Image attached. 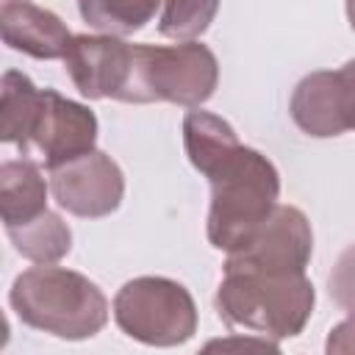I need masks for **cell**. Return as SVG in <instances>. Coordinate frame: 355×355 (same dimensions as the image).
Segmentation results:
<instances>
[{
	"label": "cell",
	"instance_id": "cell-1",
	"mask_svg": "<svg viewBox=\"0 0 355 355\" xmlns=\"http://www.w3.org/2000/svg\"><path fill=\"white\" fill-rule=\"evenodd\" d=\"M316 291L305 272L225 269L214 305L219 319L239 333L272 341L294 338L313 313Z\"/></svg>",
	"mask_w": 355,
	"mask_h": 355
},
{
	"label": "cell",
	"instance_id": "cell-2",
	"mask_svg": "<svg viewBox=\"0 0 355 355\" xmlns=\"http://www.w3.org/2000/svg\"><path fill=\"white\" fill-rule=\"evenodd\" d=\"M202 178L211 183V208L205 225L208 241L216 250L233 252L275 211L280 175L263 153L239 144Z\"/></svg>",
	"mask_w": 355,
	"mask_h": 355
},
{
	"label": "cell",
	"instance_id": "cell-3",
	"mask_svg": "<svg viewBox=\"0 0 355 355\" xmlns=\"http://www.w3.org/2000/svg\"><path fill=\"white\" fill-rule=\"evenodd\" d=\"M8 302L28 327L67 341L92 338L108 322V300L100 286L80 272L53 263L17 275Z\"/></svg>",
	"mask_w": 355,
	"mask_h": 355
},
{
	"label": "cell",
	"instance_id": "cell-4",
	"mask_svg": "<svg viewBox=\"0 0 355 355\" xmlns=\"http://www.w3.org/2000/svg\"><path fill=\"white\" fill-rule=\"evenodd\" d=\"M219 83V61L202 42L133 44L122 103H175L200 108Z\"/></svg>",
	"mask_w": 355,
	"mask_h": 355
},
{
	"label": "cell",
	"instance_id": "cell-5",
	"mask_svg": "<svg viewBox=\"0 0 355 355\" xmlns=\"http://www.w3.org/2000/svg\"><path fill=\"white\" fill-rule=\"evenodd\" d=\"M119 330L147 347H178L197 333V305L178 280L141 275L128 280L114 297Z\"/></svg>",
	"mask_w": 355,
	"mask_h": 355
},
{
	"label": "cell",
	"instance_id": "cell-6",
	"mask_svg": "<svg viewBox=\"0 0 355 355\" xmlns=\"http://www.w3.org/2000/svg\"><path fill=\"white\" fill-rule=\"evenodd\" d=\"M97 144V116L89 105L61 97L55 89L42 92V105L31 136L19 150L47 172L92 153Z\"/></svg>",
	"mask_w": 355,
	"mask_h": 355
},
{
	"label": "cell",
	"instance_id": "cell-7",
	"mask_svg": "<svg viewBox=\"0 0 355 355\" xmlns=\"http://www.w3.org/2000/svg\"><path fill=\"white\" fill-rule=\"evenodd\" d=\"M288 114L294 125L313 139L355 130V58L338 69L305 75L291 92Z\"/></svg>",
	"mask_w": 355,
	"mask_h": 355
},
{
	"label": "cell",
	"instance_id": "cell-8",
	"mask_svg": "<svg viewBox=\"0 0 355 355\" xmlns=\"http://www.w3.org/2000/svg\"><path fill=\"white\" fill-rule=\"evenodd\" d=\"M313 255V230L297 205H275L266 222L233 252L225 269H266V272H305Z\"/></svg>",
	"mask_w": 355,
	"mask_h": 355
},
{
	"label": "cell",
	"instance_id": "cell-9",
	"mask_svg": "<svg viewBox=\"0 0 355 355\" xmlns=\"http://www.w3.org/2000/svg\"><path fill=\"white\" fill-rule=\"evenodd\" d=\"M53 200L80 219H100L119 208L125 197V175L103 150H92L75 161L50 169Z\"/></svg>",
	"mask_w": 355,
	"mask_h": 355
},
{
	"label": "cell",
	"instance_id": "cell-10",
	"mask_svg": "<svg viewBox=\"0 0 355 355\" xmlns=\"http://www.w3.org/2000/svg\"><path fill=\"white\" fill-rule=\"evenodd\" d=\"M133 64V44L108 33H78L67 44L64 67L89 100H122Z\"/></svg>",
	"mask_w": 355,
	"mask_h": 355
},
{
	"label": "cell",
	"instance_id": "cell-11",
	"mask_svg": "<svg viewBox=\"0 0 355 355\" xmlns=\"http://www.w3.org/2000/svg\"><path fill=\"white\" fill-rule=\"evenodd\" d=\"M0 31L11 50L44 61L64 58L67 44L72 42V33L61 17L31 0H3Z\"/></svg>",
	"mask_w": 355,
	"mask_h": 355
},
{
	"label": "cell",
	"instance_id": "cell-12",
	"mask_svg": "<svg viewBox=\"0 0 355 355\" xmlns=\"http://www.w3.org/2000/svg\"><path fill=\"white\" fill-rule=\"evenodd\" d=\"M47 180L31 158H8L0 164V214L6 230L22 227L47 211Z\"/></svg>",
	"mask_w": 355,
	"mask_h": 355
},
{
	"label": "cell",
	"instance_id": "cell-13",
	"mask_svg": "<svg viewBox=\"0 0 355 355\" xmlns=\"http://www.w3.org/2000/svg\"><path fill=\"white\" fill-rule=\"evenodd\" d=\"M239 144L241 141L233 125L225 122L222 116L202 111V108H191L183 116V147H186L191 166L200 175H205L216 161H222Z\"/></svg>",
	"mask_w": 355,
	"mask_h": 355
},
{
	"label": "cell",
	"instance_id": "cell-14",
	"mask_svg": "<svg viewBox=\"0 0 355 355\" xmlns=\"http://www.w3.org/2000/svg\"><path fill=\"white\" fill-rule=\"evenodd\" d=\"M42 92L36 89L33 80L17 69L3 72L0 83V139L6 144H17L19 150L25 147L33 119L42 105Z\"/></svg>",
	"mask_w": 355,
	"mask_h": 355
},
{
	"label": "cell",
	"instance_id": "cell-15",
	"mask_svg": "<svg viewBox=\"0 0 355 355\" xmlns=\"http://www.w3.org/2000/svg\"><path fill=\"white\" fill-rule=\"evenodd\" d=\"M6 233H8L11 244H14V250L22 258L33 261V263H55L72 250L69 225L58 214H53L50 208L39 219H33V222H28L22 227H11Z\"/></svg>",
	"mask_w": 355,
	"mask_h": 355
},
{
	"label": "cell",
	"instance_id": "cell-16",
	"mask_svg": "<svg viewBox=\"0 0 355 355\" xmlns=\"http://www.w3.org/2000/svg\"><path fill=\"white\" fill-rule=\"evenodd\" d=\"M164 0H78V11L89 28L108 36H130L141 31Z\"/></svg>",
	"mask_w": 355,
	"mask_h": 355
},
{
	"label": "cell",
	"instance_id": "cell-17",
	"mask_svg": "<svg viewBox=\"0 0 355 355\" xmlns=\"http://www.w3.org/2000/svg\"><path fill=\"white\" fill-rule=\"evenodd\" d=\"M219 0H164L158 33L175 42H197L214 22Z\"/></svg>",
	"mask_w": 355,
	"mask_h": 355
},
{
	"label": "cell",
	"instance_id": "cell-18",
	"mask_svg": "<svg viewBox=\"0 0 355 355\" xmlns=\"http://www.w3.org/2000/svg\"><path fill=\"white\" fill-rule=\"evenodd\" d=\"M327 291L338 308H344L347 313H355V244H349L338 255L327 277Z\"/></svg>",
	"mask_w": 355,
	"mask_h": 355
},
{
	"label": "cell",
	"instance_id": "cell-19",
	"mask_svg": "<svg viewBox=\"0 0 355 355\" xmlns=\"http://www.w3.org/2000/svg\"><path fill=\"white\" fill-rule=\"evenodd\" d=\"M324 349L333 352H355V313H349V319H344L341 324H336L327 336Z\"/></svg>",
	"mask_w": 355,
	"mask_h": 355
},
{
	"label": "cell",
	"instance_id": "cell-20",
	"mask_svg": "<svg viewBox=\"0 0 355 355\" xmlns=\"http://www.w3.org/2000/svg\"><path fill=\"white\" fill-rule=\"evenodd\" d=\"M347 19H349V28L355 31V0H347Z\"/></svg>",
	"mask_w": 355,
	"mask_h": 355
}]
</instances>
